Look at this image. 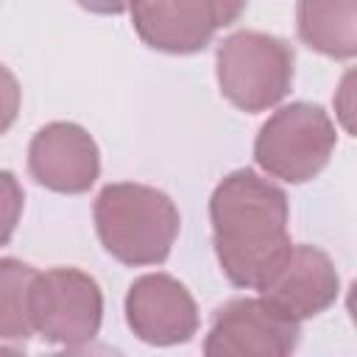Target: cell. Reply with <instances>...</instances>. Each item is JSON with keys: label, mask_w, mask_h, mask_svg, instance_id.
Masks as SVG:
<instances>
[{"label": "cell", "mask_w": 357, "mask_h": 357, "mask_svg": "<svg viewBox=\"0 0 357 357\" xmlns=\"http://www.w3.org/2000/svg\"><path fill=\"white\" fill-rule=\"evenodd\" d=\"M215 254L237 287L259 290L290 251L287 195L254 170L229 173L209 198Z\"/></svg>", "instance_id": "obj_1"}, {"label": "cell", "mask_w": 357, "mask_h": 357, "mask_svg": "<svg viewBox=\"0 0 357 357\" xmlns=\"http://www.w3.org/2000/svg\"><path fill=\"white\" fill-rule=\"evenodd\" d=\"M181 218L176 204L156 187L120 181L95 198V229L103 248L126 265L165 262Z\"/></svg>", "instance_id": "obj_2"}, {"label": "cell", "mask_w": 357, "mask_h": 357, "mask_svg": "<svg viewBox=\"0 0 357 357\" xmlns=\"http://www.w3.org/2000/svg\"><path fill=\"white\" fill-rule=\"evenodd\" d=\"M293 47L262 31H237L218 47V84L229 103L243 112L276 106L293 84Z\"/></svg>", "instance_id": "obj_3"}, {"label": "cell", "mask_w": 357, "mask_h": 357, "mask_svg": "<svg viewBox=\"0 0 357 357\" xmlns=\"http://www.w3.org/2000/svg\"><path fill=\"white\" fill-rule=\"evenodd\" d=\"M335 142L337 134L329 114L321 106L298 100L276 109L262 123L254 142V156L268 176L301 184L326 167Z\"/></svg>", "instance_id": "obj_4"}, {"label": "cell", "mask_w": 357, "mask_h": 357, "mask_svg": "<svg viewBox=\"0 0 357 357\" xmlns=\"http://www.w3.org/2000/svg\"><path fill=\"white\" fill-rule=\"evenodd\" d=\"M103 318V296L98 282L75 268L36 271L31 284L33 335L75 349L89 343Z\"/></svg>", "instance_id": "obj_5"}, {"label": "cell", "mask_w": 357, "mask_h": 357, "mask_svg": "<svg viewBox=\"0 0 357 357\" xmlns=\"http://www.w3.org/2000/svg\"><path fill=\"white\" fill-rule=\"evenodd\" d=\"M248 0H134L131 22L139 39L165 53H195L231 25Z\"/></svg>", "instance_id": "obj_6"}, {"label": "cell", "mask_w": 357, "mask_h": 357, "mask_svg": "<svg viewBox=\"0 0 357 357\" xmlns=\"http://www.w3.org/2000/svg\"><path fill=\"white\" fill-rule=\"evenodd\" d=\"M301 324L279 312L262 296L226 301L209 326V357H282L298 343Z\"/></svg>", "instance_id": "obj_7"}, {"label": "cell", "mask_w": 357, "mask_h": 357, "mask_svg": "<svg viewBox=\"0 0 357 357\" xmlns=\"http://www.w3.org/2000/svg\"><path fill=\"white\" fill-rule=\"evenodd\" d=\"M28 170L36 184L78 195L86 192L100 173V153L86 128L75 123H47L28 145Z\"/></svg>", "instance_id": "obj_8"}, {"label": "cell", "mask_w": 357, "mask_h": 357, "mask_svg": "<svg viewBox=\"0 0 357 357\" xmlns=\"http://www.w3.org/2000/svg\"><path fill=\"white\" fill-rule=\"evenodd\" d=\"M126 321L139 340L173 346L195 335L198 310L190 290L178 279L167 273H145L128 287Z\"/></svg>", "instance_id": "obj_9"}, {"label": "cell", "mask_w": 357, "mask_h": 357, "mask_svg": "<svg viewBox=\"0 0 357 357\" xmlns=\"http://www.w3.org/2000/svg\"><path fill=\"white\" fill-rule=\"evenodd\" d=\"M337 271L335 262L315 245H290L284 259L273 268L265 284L257 290L268 304L293 321L312 318L324 312L337 298Z\"/></svg>", "instance_id": "obj_10"}, {"label": "cell", "mask_w": 357, "mask_h": 357, "mask_svg": "<svg viewBox=\"0 0 357 357\" xmlns=\"http://www.w3.org/2000/svg\"><path fill=\"white\" fill-rule=\"evenodd\" d=\"M296 28L307 47L351 59L357 53V0H298Z\"/></svg>", "instance_id": "obj_11"}, {"label": "cell", "mask_w": 357, "mask_h": 357, "mask_svg": "<svg viewBox=\"0 0 357 357\" xmlns=\"http://www.w3.org/2000/svg\"><path fill=\"white\" fill-rule=\"evenodd\" d=\"M36 271L14 257L0 259V343H25L33 335L31 284Z\"/></svg>", "instance_id": "obj_12"}, {"label": "cell", "mask_w": 357, "mask_h": 357, "mask_svg": "<svg viewBox=\"0 0 357 357\" xmlns=\"http://www.w3.org/2000/svg\"><path fill=\"white\" fill-rule=\"evenodd\" d=\"M22 187L14 173L0 170V245H6L22 215Z\"/></svg>", "instance_id": "obj_13"}, {"label": "cell", "mask_w": 357, "mask_h": 357, "mask_svg": "<svg viewBox=\"0 0 357 357\" xmlns=\"http://www.w3.org/2000/svg\"><path fill=\"white\" fill-rule=\"evenodd\" d=\"M17 112H20V84L14 73L0 61V134L11 128V123L17 120Z\"/></svg>", "instance_id": "obj_14"}, {"label": "cell", "mask_w": 357, "mask_h": 357, "mask_svg": "<svg viewBox=\"0 0 357 357\" xmlns=\"http://www.w3.org/2000/svg\"><path fill=\"white\" fill-rule=\"evenodd\" d=\"M351 84H354V75L351 73H346L343 75V81H340V86H337V92H335V112H337V120H340V126L351 134L354 131V100H351V95H354V89H351Z\"/></svg>", "instance_id": "obj_15"}, {"label": "cell", "mask_w": 357, "mask_h": 357, "mask_svg": "<svg viewBox=\"0 0 357 357\" xmlns=\"http://www.w3.org/2000/svg\"><path fill=\"white\" fill-rule=\"evenodd\" d=\"M75 3L92 14H123L131 8L134 0H75Z\"/></svg>", "instance_id": "obj_16"}]
</instances>
